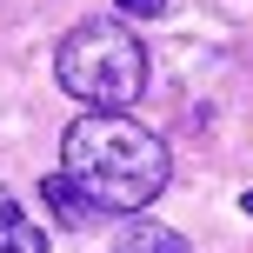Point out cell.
<instances>
[{"label":"cell","instance_id":"obj_1","mask_svg":"<svg viewBox=\"0 0 253 253\" xmlns=\"http://www.w3.org/2000/svg\"><path fill=\"white\" fill-rule=\"evenodd\" d=\"M60 173L87 193L93 213L133 220L140 207L160 200L173 160H167V140L147 133L140 120H126V114H80L67 126V140H60Z\"/></svg>","mask_w":253,"mask_h":253},{"label":"cell","instance_id":"obj_2","mask_svg":"<svg viewBox=\"0 0 253 253\" xmlns=\"http://www.w3.org/2000/svg\"><path fill=\"white\" fill-rule=\"evenodd\" d=\"M53 74L74 100H87V114H126L147 93V47L120 20H80L53 53Z\"/></svg>","mask_w":253,"mask_h":253},{"label":"cell","instance_id":"obj_3","mask_svg":"<svg viewBox=\"0 0 253 253\" xmlns=\"http://www.w3.org/2000/svg\"><path fill=\"white\" fill-rule=\"evenodd\" d=\"M114 253H187V240H180L173 227H160V220L133 213V220H120V233H114Z\"/></svg>","mask_w":253,"mask_h":253},{"label":"cell","instance_id":"obj_4","mask_svg":"<svg viewBox=\"0 0 253 253\" xmlns=\"http://www.w3.org/2000/svg\"><path fill=\"white\" fill-rule=\"evenodd\" d=\"M0 253H47V233L27 220V207L0 187Z\"/></svg>","mask_w":253,"mask_h":253},{"label":"cell","instance_id":"obj_5","mask_svg":"<svg viewBox=\"0 0 253 253\" xmlns=\"http://www.w3.org/2000/svg\"><path fill=\"white\" fill-rule=\"evenodd\" d=\"M40 200H47L53 213L67 220V227H87V220H93L87 193H80V187H74V180H67V173H47V180H40Z\"/></svg>","mask_w":253,"mask_h":253},{"label":"cell","instance_id":"obj_6","mask_svg":"<svg viewBox=\"0 0 253 253\" xmlns=\"http://www.w3.org/2000/svg\"><path fill=\"white\" fill-rule=\"evenodd\" d=\"M114 7H120V13H133V20H160L167 0H114Z\"/></svg>","mask_w":253,"mask_h":253},{"label":"cell","instance_id":"obj_7","mask_svg":"<svg viewBox=\"0 0 253 253\" xmlns=\"http://www.w3.org/2000/svg\"><path fill=\"white\" fill-rule=\"evenodd\" d=\"M240 207H247V213H253V193H247V200H240Z\"/></svg>","mask_w":253,"mask_h":253}]
</instances>
